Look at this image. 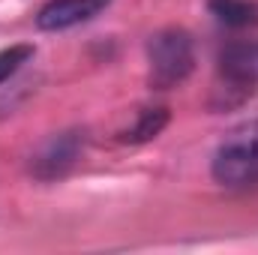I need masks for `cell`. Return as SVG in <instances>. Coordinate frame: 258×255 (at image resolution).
<instances>
[{
    "label": "cell",
    "instance_id": "6da1fadb",
    "mask_svg": "<svg viewBox=\"0 0 258 255\" xmlns=\"http://www.w3.org/2000/svg\"><path fill=\"white\" fill-rule=\"evenodd\" d=\"M255 90H258V30H252V36H234L222 45L210 105L225 111V108L243 105Z\"/></svg>",
    "mask_w": 258,
    "mask_h": 255
},
{
    "label": "cell",
    "instance_id": "7a4b0ae2",
    "mask_svg": "<svg viewBox=\"0 0 258 255\" xmlns=\"http://www.w3.org/2000/svg\"><path fill=\"white\" fill-rule=\"evenodd\" d=\"M192 69L195 45L183 27H165L147 39V84L153 90H171L183 84Z\"/></svg>",
    "mask_w": 258,
    "mask_h": 255
},
{
    "label": "cell",
    "instance_id": "3957f363",
    "mask_svg": "<svg viewBox=\"0 0 258 255\" xmlns=\"http://www.w3.org/2000/svg\"><path fill=\"white\" fill-rule=\"evenodd\" d=\"M213 180L222 186H243L258 177V120L234 126L216 147L210 162Z\"/></svg>",
    "mask_w": 258,
    "mask_h": 255
},
{
    "label": "cell",
    "instance_id": "277c9868",
    "mask_svg": "<svg viewBox=\"0 0 258 255\" xmlns=\"http://www.w3.org/2000/svg\"><path fill=\"white\" fill-rule=\"evenodd\" d=\"M87 144V132L84 129H63L54 132L51 138H45L36 153L30 156V177L42 180V183H54L63 180L66 174L78 165L81 153Z\"/></svg>",
    "mask_w": 258,
    "mask_h": 255
},
{
    "label": "cell",
    "instance_id": "5b68a950",
    "mask_svg": "<svg viewBox=\"0 0 258 255\" xmlns=\"http://www.w3.org/2000/svg\"><path fill=\"white\" fill-rule=\"evenodd\" d=\"M111 0H48L39 15H36V27L39 30H69V27H78L90 18H96L102 9H108Z\"/></svg>",
    "mask_w": 258,
    "mask_h": 255
},
{
    "label": "cell",
    "instance_id": "8992f818",
    "mask_svg": "<svg viewBox=\"0 0 258 255\" xmlns=\"http://www.w3.org/2000/svg\"><path fill=\"white\" fill-rule=\"evenodd\" d=\"M207 6L213 18L231 33L258 27V0H207Z\"/></svg>",
    "mask_w": 258,
    "mask_h": 255
},
{
    "label": "cell",
    "instance_id": "52a82bcc",
    "mask_svg": "<svg viewBox=\"0 0 258 255\" xmlns=\"http://www.w3.org/2000/svg\"><path fill=\"white\" fill-rule=\"evenodd\" d=\"M168 117H171V114H168V108H162V105L144 108V111H138L135 123L120 132V141H123V144H147V141H153L162 129L168 126Z\"/></svg>",
    "mask_w": 258,
    "mask_h": 255
},
{
    "label": "cell",
    "instance_id": "ba28073f",
    "mask_svg": "<svg viewBox=\"0 0 258 255\" xmlns=\"http://www.w3.org/2000/svg\"><path fill=\"white\" fill-rule=\"evenodd\" d=\"M33 54H36V48L27 45V42H21V45H9V48H0V84L9 81V78H12L24 63H30Z\"/></svg>",
    "mask_w": 258,
    "mask_h": 255
}]
</instances>
